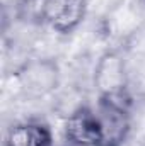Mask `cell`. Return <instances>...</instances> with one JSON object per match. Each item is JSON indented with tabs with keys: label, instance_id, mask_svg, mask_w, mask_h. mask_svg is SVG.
Here are the masks:
<instances>
[{
	"label": "cell",
	"instance_id": "6da1fadb",
	"mask_svg": "<svg viewBox=\"0 0 145 146\" xmlns=\"http://www.w3.org/2000/svg\"><path fill=\"white\" fill-rule=\"evenodd\" d=\"M14 83V97L29 102L53 100L58 94L63 73L56 58L31 56L21 68L9 73Z\"/></svg>",
	"mask_w": 145,
	"mask_h": 146
},
{
	"label": "cell",
	"instance_id": "7a4b0ae2",
	"mask_svg": "<svg viewBox=\"0 0 145 146\" xmlns=\"http://www.w3.org/2000/svg\"><path fill=\"white\" fill-rule=\"evenodd\" d=\"M91 87L96 92L97 100H106L132 109L133 90L128 60L119 49H104L94 60Z\"/></svg>",
	"mask_w": 145,
	"mask_h": 146
},
{
	"label": "cell",
	"instance_id": "3957f363",
	"mask_svg": "<svg viewBox=\"0 0 145 146\" xmlns=\"http://www.w3.org/2000/svg\"><path fill=\"white\" fill-rule=\"evenodd\" d=\"M145 26V12L138 0H121L101 19V31L108 39L126 42Z\"/></svg>",
	"mask_w": 145,
	"mask_h": 146
},
{
	"label": "cell",
	"instance_id": "277c9868",
	"mask_svg": "<svg viewBox=\"0 0 145 146\" xmlns=\"http://www.w3.org/2000/svg\"><path fill=\"white\" fill-rule=\"evenodd\" d=\"M89 15V0H44L43 26L60 36L77 33Z\"/></svg>",
	"mask_w": 145,
	"mask_h": 146
},
{
	"label": "cell",
	"instance_id": "5b68a950",
	"mask_svg": "<svg viewBox=\"0 0 145 146\" xmlns=\"http://www.w3.org/2000/svg\"><path fill=\"white\" fill-rule=\"evenodd\" d=\"M99 126V146H123L132 133V109L97 100L94 106Z\"/></svg>",
	"mask_w": 145,
	"mask_h": 146
},
{
	"label": "cell",
	"instance_id": "8992f818",
	"mask_svg": "<svg viewBox=\"0 0 145 146\" xmlns=\"http://www.w3.org/2000/svg\"><path fill=\"white\" fill-rule=\"evenodd\" d=\"M63 134L70 146H99V126L92 106L63 117Z\"/></svg>",
	"mask_w": 145,
	"mask_h": 146
},
{
	"label": "cell",
	"instance_id": "52a82bcc",
	"mask_svg": "<svg viewBox=\"0 0 145 146\" xmlns=\"http://www.w3.org/2000/svg\"><path fill=\"white\" fill-rule=\"evenodd\" d=\"M51 127L36 117L15 121L5 131L3 146H53Z\"/></svg>",
	"mask_w": 145,
	"mask_h": 146
},
{
	"label": "cell",
	"instance_id": "ba28073f",
	"mask_svg": "<svg viewBox=\"0 0 145 146\" xmlns=\"http://www.w3.org/2000/svg\"><path fill=\"white\" fill-rule=\"evenodd\" d=\"M144 2H145V0H144Z\"/></svg>",
	"mask_w": 145,
	"mask_h": 146
}]
</instances>
